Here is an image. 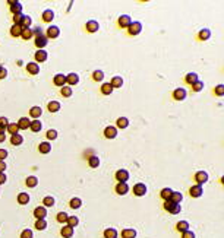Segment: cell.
Segmentation results:
<instances>
[{
	"mask_svg": "<svg viewBox=\"0 0 224 238\" xmlns=\"http://www.w3.org/2000/svg\"><path fill=\"white\" fill-rule=\"evenodd\" d=\"M11 143L13 145V146H19V145H22L23 143V136L22 134H19V133L12 134L11 136Z\"/></svg>",
	"mask_w": 224,
	"mask_h": 238,
	"instance_id": "obj_22",
	"label": "cell"
},
{
	"mask_svg": "<svg viewBox=\"0 0 224 238\" xmlns=\"http://www.w3.org/2000/svg\"><path fill=\"white\" fill-rule=\"evenodd\" d=\"M27 72H28L29 75H38L40 73V66L35 63V61L28 63V64H27Z\"/></svg>",
	"mask_w": 224,
	"mask_h": 238,
	"instance_id": "obj_18",
	"label": "cell"
},
{
	"mask_svg": "<svg viewBox=\"0 0 224 238\" xmlns=\"http://www.w3.org/2000/svg\"><path fill=\"white\" fill-rule=\"evenodd\" d=\"M25 184H27V187H29V188L37 187V184H38V178L35 177V175H29V177H27V180H25Z\"/></svg>",
	"mask_w": 224,
	"mask_h": 238,
	"instance_id": "obj_25",
	"label": "cell"
},
{
	"mask_svg": "<svg viewBox=\"0 0 224 238\" xmlns=\"http://www.w3.org/2000/svg\"><path fill=\"white\" fill-rule=\"evenodd\" d=\"M6 140V136L5 134H0V143H2V142H5Z\"/></svg>",
	"mask_w": 224,
	"mask_h": 238,
	"instance_id": "obj_64",
	"label": "cell"
},
{
	"mask_svg": "<svg viewBox=\"0 0 224 238\" xmlns=\"http://www.w3.org/2000/svg\"><path fill=\"white\" fill-rule=\"evenodd\" d=\"M88 165H90L91 168H97V166L100 165V159H98V156L91 155L90 158H88Z\"/></svg>",
	"mask_w": 224,
	"mask_h": 238,
	"instance_id": "obj_36",
	"label": "cell"
},
{
	"mask_svg": "<svg viewBox=\"0 0 224 238\" xmlns=\"http://www.w3.org/2000/svg\"><path fill=\"white\" fill-rule=\"evenodd\" d=\"M53 83L56 86H59V88H62V86H65V83H66V76L62 75V73H57V75H54V78H53Z\"/></svg>",
	"mask_w": 224,
	"mask_h": 238,
	"instance_id": "obj_9",
	"label": "cell"
},
{
	"mask_svg": "<svg viewBox=\"0 0 224 238\" xmlns=\"http://www.w3.org/2000/svg\"><path fill=\"white\" fill-rule=\"evenodd\" d=\"M9 6H11V12L13 15H16V13H21L22 12V5L19 3V2H9Z\"/></svg>",
	"mask_w": 224,
	"mask_h": 238,
	"instance_id": "obj_19",
	"label": "cell"
},
{
	"mask_svg": "<svg viewBox=\"0 0 224 238\" xmlns=\"http://www.w3.org/2000/svg\"><path fill=\"white\" fill-rule=\"evenodd\" d=\"M164 209L167 212H170L171 215H177V213H180V211H182V207H180L179 203H173L171 200H166Z\"/></svg>",
	"mask_w": 224,
	"mask_h": 238,
	"instance_id": "obj_1",
	"label": "cell"
},
{
	"mask_svg": "<svg viewBox=\"0 0 224 238\" xmlns=\"http://www.w3.org/2000/svg\"><path fill=\"white\" fill-rule=\"evenodd\" d=\"M34 57H35V61H37V64H38V63H43V61L47 60L49 53H47L45 50H38L37 53H35V55H34Z\"/></svg>",
	"mask_w": 224,
	"mask_h": 238,
	"instance_id": "obj_14",
	"label": "cell"
},
{
	"mask_svg": "<svg viewBox=\"0 0 224 238\" xmlns=\"http://www.w3.org/2000/svg\"><path fill=\"white\" fill-rule=\"evenodd\" d=\"M43 205H44V207H51V206H54V199L51 196H47L43 199Z\"/></svg>",
	"mask_w": 224,
	"mask_h": 238,
	"instance_id": "obj_49",
	"label": "cell"
},
{
	"mask_svg": "<svg viewBox=\"0 0 224 238\" xmlns=\"http://www.w3.org/2000/svg\"><path fill=\"white\" fill-rule=\"evenodd\" d=\"M50 150H51L50 142H41V143L38 145V152H40V154L47 155V154H50Z\"/></svg>",
	"mask_w": 224,
	"mask_h": 238,
	"instance_id": "obj_15",
	"label": "cell"
},
{
	"mask_svg": "<svg viewBox=\"0 0 224 238\" xmlns=\"http://www.w3.org/2000/svg\"><path fill=\"white\" fill-rule=\"evenodd\" d=\"M199 79H198V75L196 73H188L185 76V82L189 83V85H193L195 82H198Z\"/></svg>",
	"mask_w": 224,
	"mask_h": 238,
	"instance_id": "obj_31",
	"label": "cell"
},
{
	"mask_svg": "<svg viewBox=\"0 0 224 238\" xmlns=\"http://www.w3.org/2000/svg\"><path fill=\"white\" fill-rule=\"evenodd\" d=\"M116 124H117V127L116 129H126L129 126V120L126 118V117H119Z\"/></svg>",
	"mask_w": 224,
	"mask_h": 238,
	"instance_id": "obj_33",
	"label": "cell"
},
{
	"mask_svg": "<svg viewBox=\"0 0 224 238\" xmlns=\"http://www.w3.org/2000/svg\"><path fill=\"white\" fill-rule=\"evenodd\" d=\"M7 158V150L6 149H0V161H5Z\"/></svg>",
	"mask_w": 224,
	"mask_h": 238,
	"instance_id": "obj_61",
	"label": "cell"
},
{
	"mask_svg": "<svg viewBox=\"0 0 224 238\" xmlns=\"http://www.w3.org/2000/svg\"><path fill=\"white\" fill-rule=\"evenodd\" d=\"M130 23H132V19L129 15H122L119 18V27L120 28H128Z\"/></svg>",
	"mask_w": 224,
	"mask_h": 238,
	"instance_id": "obj_17",
	"label": "cell"
},
{
	"mask_svg": "<svg viewBox=\"0 0 224 238\" xmlns=\"http://www.w3.org/2000/svg\"><path fill=\"white\" fill-rule=\"evenodd\" d=\"M113 92V86L110 83H103L101 85V94L103 95H110Z\"/></svg>",
	"mask_w": 224,
	"mask_h": 238,
	"instance_id": "obj_42",
	"label": "cell"
},
{
	"mask_svg": "<svg viewBox=\"0 0 224 238\" xmlns=\"http://www.w3.org/2000/svg\"><path fill=\"white\" fill-rule=\"evenodd\" d=\"M146 193V186L144 183H136L133 186V194L138 197H142Z\"/></svg>",
	"mask_w": 224,
	"mask_h": 238,
	"instance_id": "obj_7",
	"label": "cell"
},
{
	"mask_svg": "<svg viewBox=\"0 0 224 238\" xmlns=\"http://www.w3.org/2000/svg\"><path fill=\"white\" fill-rule=\"evenodd\" d=\"M21 37H22L23 39H31L32 38V29L31 28H22V32H21Z\"/></svg>",
	"mask_w": 224,
	"mask_h": 238,
	"instance_id": "obj_40",
	"label": "cell"
},
{
	"mask_svg": "<svg viewBox=\"0 0 224 238\" xmlns=\"http://www.w3.org/2000/svg\"><path fill=\"white\" fill-rule=\"evenodd\" d=\"M29 129H31L34 133H38L40 130L43 129V123L40 121V120H34V121H31V124H29Z\"/></svg>",
	"mask_w": 224,
	"mask_h": 238,
	"instance_id": "obj_28",
	"label": "cell"
},
{
	"mask_svg": "<svg viewBox=\"0 0 224 238\" xmlns=\"http://www.w3.org/2000/svg\"><path fill=\"white\" fill-rule=\"evenodd\" d=\"M6 129H7V132L11 133V136H12V134H16V133L19 132V127H18L16 123H9Z\"/></svg>",
	"mask_w": 224,
	"mask_h": 238,
	"instance_id": "obj_45",
	"label": "cell"
},
{
	"mask_svg": "<svg viewBox=\"0 0 224 238\" xmlns=\"http://www.w3.org/2000/svg\"><path fill=\"white\" fill-rule=\"evenodd\" d=\"M60 108H62V105H60L59 101H50V102L47 104V110L50 111V113H57Z\"/></svg>",
	"mask_w": 224,
	"mask_h": 238,
	"instance_id": "obj_23",
	"label": "cell"
},
{
	"mask_svg": "<svg viewBox=\"0 0 224 238\" xmlns=\"http://www.w3.org/2000/svg\"><path fill=\"white\" fill-rule=\"evenodd\" d=\"M60 35V29H59V27H56V25H51V27H49V29H47V32H45V37L50 39H54L57 38Z\"/></svg>",
	"mask_w": 224,
	"mask_h": 238,
	"instance_id": "obj_3",
	"label": "cell"
},
{
	"mask_svg": "<svg viewBox=\"0 0 224 238\" xmlns=\"http://www.w3.org/2000/svg\"><path fill=\"white\" fill-rule=\"evenodd\" d=\"M79 82V76L76 73H69L66 76V83H69V86H73Z\"/></svg>",
	"mask_w": 224,
	"mask_h": 238,
	"instance_id": "obj_24",
	"label": "cell"
},
{
	"mask_svg": "<svg viewBox=\"0 0 224 238\" xmlns=\"http://www.w3.org/2000/svg\"><path fill=\"white\" fill-rule=\"evenodd\" d=\"M16 124H18V127H19V130H27V129H29L31 120L27 118V117H22V118H19V121Z\"/></svg>",
	"mask_w": 224,
	"mask_h": 238,
	"instance_id": "obj_20",
	"label": "cell"
},
{
	"mask_svg": "<svg viewBox=\"0 0 224 238\" xmlns=\"http://www.w3.org/2000/svg\"><path fill=\"white\" fill-rule=\"evenodd\" d=\"M41 114H43V111H41L40 107H32V108L29 110V116L32 117V118H35V120H38Z\"/></svg>",
	"mask_w": 224,
	"mask_h": 238,
	"instance_id": "obj_34",
	"label": "cell"
},
{
	"mask_svg": "<svg viewBox=\"0 0 224 238\" xmlns=\"http://www.w3.org/2000/svg\"><path fill=\"white\" fill-rule=\"evenodd\" d=\"M114 190H116V193L117 194L123 196V194H126L129 191V186L126 183H117L116 184V187H114Z\"/></svg>",
	"mask_w": 224,
	"mask_h": 238,
	"instance_id": "obj_16",
	"label": "cell"
},
{
	"mask_svg": "<svg viewBox=\"0 0 224 238\" xmlns=\"http://www.w3.org/2000/svg\"><path fill=\"white\" fill-rule=\"evenodd\" d=\"M35 228L38 231H44L45 228H47V221L45 219H37L35 221Z\"/></svg>",
	"mask_w": 224,
	"mask_h": 238,
	"instance_id": "obj_44",
	"label": "cell"
},
{
	"mask_svg": "<svg viewBox=\"0 0 224 238\" xmlns=\"http://www.w3.org/2000/svg\"><path fill=\"white\" fill-rule=\"evenodd\" d=\"M67 218H69V216H67V213L66 212H59V213H57V222H60V224H65V222H67Z\"/></svg>",
	"mask_w": 224,
	"mask_h": 238,
	"instance_id": "obj_51",
	"label": "cell"
},
{
	"mask_svg": "<svg viewBox=\"0 0 224 238\" xmlns=\"http://www.w3.org/2000/svg\"><path fill=\"white\" fill-rule=\"evenodd\" d=\"M110 85L113 86V89H114V88H120V86L123 85V79L120 78V76H114V78L112 79V82H110Z\"/></svg>",
	"mask_w": 224,
	"mask_h": 238,
	"instance_id": "obj_41",
	"label": "cell"
},
{
	"mask_svg": "<svg viewBox=\"0 0 224 238\" xmlns=\"http://www.w3.org/2000/svg\"><path fill=\"white\" fill-rule=\"evenodd\" d=\"M6 170V162L5 161H0V172H3Z\"/></svg>",
	"mask_w": 224,
	"mask_h": 238,
	"instance_id": "obj_63",
	"label": "cell"
},
{
	"mask_svg": "<svg viewBox=\"0 0 224 238\" xmlns=\"http://www.w3.org/2000/svg\"><path fill=\"white\" fill-rule=\"evenodd\" d=\"M47 44H49V38L45 37L44 34H43V35H38V37H35V47H37L38 50H43Z\"/></svg>",
	"mask_w": 224,
	"mask_h": 238,
	"instance_id": "obj_4",
	"label": "cell"
},
{
	"mask_svg": "<svg viewBox=\"0 0 224 238\" xmlns=\"http://www.w3.org/2000/svg\"><path fill=\"white\" fill-rule=\"evenodd\" d=\"M171 193H173V190H171V188H163L161 193H160V196H161L164 200H170V197H171Z\"/></svg>",
	"mask_w": 224,
	"mask_h": 238,
	"instance_id": "obj_46",
	"label": "cell"
},
{
	"mask_svg": "<svg viewBox=\"0 0 224 238\" xmlns=\"http://www.w3.org/2000/svg\"><path fill=\"white\" fill-rule=\"evenodd\" d=\"M119 232L117 229H114V228H107L104 229V238H117Z\"/></svg>",
	"mask_w": 224,
	"mask_h": 238,
	"instance_id": "obj_27",
	"label": "cell"
},
{
	"mask_svg": "<svg viewBox=\"0 0 224 238\" xmlns=\"http://www.w3.org/2000/svg\"><path fill=\"white\" fill-rule=\"evenodd\" d=\"M43 21H44V22H49L50 23L51 21H53V19H54V12L53 10H50V9H47V10H44L43 12Z\"/></svg>",
	"mask_w": 224,
	"mask_h": 238,
	"instance_id": "obj_26",
	"label": "cell"
},
{
	"mask_svg": "<svg viewBox=\"0 0 224 238\" xmlns=\"http://www.w3.org/2000/svg\"><path fill=\"white\" fill-rule=\"evenodd\" d=\"M104 136L107 139H114L117 136V129L114 127V126H108V127L104 129Z\"/></svg>",
	"mask_w": 224,
	"mask_h": 238,
	"instance_id": "obj_13",
	"label": "cell"
},
{
	"mask_svg": "<svg viewBox=\"0 0 224 238\" xmlns=\"http://www.w3.org/2000/svg\"><path fill=\"white\" fill-rule=\"evenodd\" d=\"M141 31H142V23L141 22H136V21H132V23L128 27V34L129 35H138V34H141Z\"/></svg>",
	"mask_w": 224,
	"mask_h": 238,
	"instance_id": "obj_2",
	"label": "cell"
},
{
	"mask_svg": "<svg viewBox=\"0 0 224 238\" xmlns=\"http://www.w3.org/2000/svg\"><path fill=\"white\" fill-rule=\"evenodd\" d=\"M34 216H35L37 219H45V216H47V209H45L44 206L35 207V209H34Z\"/></svg>",
	"mask_w": 224,
	"mask_h": 238,
	"instance_id": "obj_11",
	"label": "cell"
},
{
	"mask_svg": "<svg viewBox=\"0 0 224 238\" xmlns=\"http://www.w3.org/2000/svg\"><path fill=\"white\" fill-rule=\"evenodd\" d=\"M18 203H19V205H27V203H29V194L28 193H19L18 194Z\"/></svg>",
	"mask_w": 224,
	"mask_h": 238,
	"instance_id": "obj_32",
	"label": "cell"
},
{
	"mask_svg": "<svg viewBox=\"0 0 224 238\" xmlns=\"http://www.w3.org/2000/svg\"><path fill=\"white\" fill-rule=\"evenodd\" d=\"M7 124H9L7 118L6 117H0V127H7Z\"/></svg>",
	"mask_w": 224,
	"mask_h": 238,
	"instance_id": "obj_58",
	"label": "cell"
},
{
	"mask_svg": "<svg viewBox=\"0 0 224 238\" xmlns=\"http://www.w3.org/2000/svg\"><path fill=\"white\" fill-rule=\"evenodd\" d=\"M31 22H32V19H31L29 16H25V15H23L22 21H21V23H19V25H21L22 28H29V27H31Z\"/></svg>",
	"mask_w": 224,
	"mask_h": 238,
	"instance_id": "obj_50",
	"label": "cell"
},
{
	"mask_svg": "<svg viewBox=\"0 0 224 238\" xmlns=\"http://www.w3.org/2000/svg\"><path fill=\"white\" fill-rule=\"evenodd\" d=\"M176 229L179 231V232H186V231H189V224L186 221H180L177 222V225H176Z\"/></svg>",
	"mask_w": 224,
	"mask_h": 238,
	"instance_id": "obj_29",
	"label": "cell"
},
{
	"mask_svg": "<svg viewBox=\"0 0 224 238\" xmlns=\"http://www.w3.org/2000/svg\"><path fill=\"white\" fill-rule=\"evenodd\" d=\"M78 224H79L78 216H69V218H67V225H69L70 228H75Z\"/></svg>",
	"mask_w": 224,
	"mask_h": 238,
	"instance_id": "obj_47",
	"label": "cell"
},
{
	"mask_svg": "<svg viewBox=\"0 0 224 238\" xmlns=\"http://www.w3.org/2000/svg\"><path fill=\"white\" fill-rule=\"evenodd\" d=\"M32 35H35V37H38V35H43V28H40V27L34 28V29H32Z\"/></svg>",
	"mask_w": 224,
	"mask_h": 238,
	"instance_id": "obj_57",
	"label": "cell"
},
{
	"mask_svg": "<svg viewBox=\"0 0 224 238\" xmlns=\"http://www.w3.org/2000/svg\"><path fill=\"white\" fill-rule=\"evenodd\" d=\"M202 89H204V83H202L201 80H198V82H195L192 85V91H193V92H199Z\"/></svg>",
	"mask_w": 224,
	"mask_h": 238,
	"instance_id": "obj_53",
	"label": "cell"
},
{
	"mask_svg": "<svg viewBox=\"0 0 224 238\" xmlns=\"http://www.w3.org/2000/svg\"><path fill=\"white\" fill-rule=\"evenodd\" d=\"M92 79H94L95 82H101V80L104 79V73H103V70H95V72L92 73Z\"/></svg>",
	"mask_w": 224,
	"mask_h": 238,
	"instance_id": "obj_48",
	"label": "cell"
},
{
	"mask_svg": "<svg viewBox=\"0 0 224 238\" xmlns=\"http://www.w3.org/2000/svg\"><path fill=\"white\" fill-rule=\"evenodd\" d=\"M7 76V70L3 66H0V79H5Z\"/></svg>",
	"mask_w": 224,
	"mask_h": 238,
	"instance_id": "obj_60",
	"label": "cell"
},
{
	"mask_svg": "<svg viewBox=\"0 0 224 238\" xmlns=\"http://www.w3.org/2000/svg\"><path fill=\"white\" fill-rule=\"evenodd\" d=\"M193 178H195V181L198 183V186H202L204 183L208 181V172L207 171H198Z\"/></svg>",
	"mask_w": 224,
	"mask_h": 238,
	"instance_id": "obj_6",
	"label": "cell"
},
{
	"mask_svg": "<svg viewBox=\"0 0 224 238\" xmlns=\"http://www.w3.org/2000/svg\"><path fill=\"white\" fill-rule=\"evenodd\" d=\"M21 32H22V27L21 25H13V27L11 28V35L12 37H21Z\"/></svg>",
	"mask_w": 224,
	"mask_h": 238,
	"instance_id": "obj_38",
	"label": "cell"
},
{
	"mask_svg": "<svg viewBox=\"0 0 224 238\" xmlns=\"http://www.w3.org/2000/svg\"><path fill=\"white\" fill-rule=\"evenodd\" d=\"M120 235H122V238H135L136 237V229H133V228H125L123 231L120 232Z\"/></svg>",
	"mask_w": 224,
	"mask_h": 238,
	"instance_id": "obj_21",
	"label": "cell"
},
{
	"mask_svg": "<svg viewBox=\"0 0 224 238\" xmlns=\"http://www.w3.org/2000/svg\"><path fill=\"white\" fill-rule=\"evenodd\" d=\"M45 137L49 139V140H54V139L57 137V130H54V129L47 130V133H45Z\"/></svg>",
	"mask_w": 224,
	"mask_h": 238,
	"instance_id": "obj_52",
	"label": "cell"
},
{
	"mask_svg": "<svg viewBox=\"0 0 224 238\" xmlns=\"http://www.w3.org/2000/svg\"><path fill=\"white\" fill-rule=\"evenodd\" d=\"M170 200H171L173 203H179V205H180V202L183 200V196H182V193H180V191H173V193H171Z\"/></svg>",
	"mask_w": 224,
	"mask_h": 238,
	"instance_id": "obj_39",
	"label": "cell"
},
{
	"mask_svg": "<svg viewBox=\"0 0 224 238\" xmlns=\"http://www.w3.org/2000/svg\"><path fill=\"white\" fill-rule=\"evenodd\" d=\"M182 238H195V234L192 231H186V232L182 234Z\"/></svg>",
	"mask_w": 224,
	"mask_h": 238,
	"instance_id": "obj_59",
	"label": "cell"
},
{
	"mask_svg": "<svg viewBox=\"0 0 224 238\" xmlns=\"http://www.w3.org/2000/svg\"><path fill=\"white\" fill-rule=\"evenodd\" d=\"M209 37H211V31L209 29H202V31H199V34H198V38L202 39V41H207V39H209Z\"/></svg>",
	"mask_w": 224,
	"mask_h": 238,
	"instance_id": "obj_35",
	"label": "cell"
},
{
	"mask_svg": "<svg viewBox=\"0 0 224 238\" xmlns=\"http://www.w3.org/2000/svg\"><path fill=\"white\" fill-rule=\"evenodd\" d=\"M87 31L88 32H91V34H94V32H97L98 29H100V25H98V22L97 21H94V19H90L88 22H87Z\"/></svg>",
	"mask_w": 224,
	"mask_h": 238,
	"instance_id": "obj_12",
	"label": "cell"
},
{
	"mask_svg": "<svg viewBox=\"0 0 224 238\" xmlns=\"http://www.w3.org/2000/svg\"><path fill=\"white\" fill-rule=\"evenodd\" d=\"M23 15L22 13H16V15H13V25H19L21 21H22Z\"/></svg>",
	"mask_w": 224,
	"mask_h": 238,
	"instance_id": "obj_56",
	"label": "cell"
},
{
	"mask_svg": "<svg viewBox=\"0 0 224 238\" xmlns=\"http://www.w3.org/2000/svg\"><path fill=\"white\" fill-rule=\"evenodd\" d=\"M6 183V175H5V172H0V186L2 184H5Z\"/></svg>",
	"mask_w": 224,
	"mask_h": 238,
	"instance_id": "obj_62",
	"label": "cell"
},
{
	"mask_svg": "<svg viewBox=\"0 0 224 238\" xmlns=\"http://www.w3.org/2000/svg\"><path fill=\"white\" fill-rule=\"evenodd\" d=\"M60 94H62V96H65V98H69V96H72L73 89L70 88V86H62V89H60Z\"/></svg>",
	"mask_w": 224,
	"mask_h": 238,
	"instance_id": "obj_43",
	"label": "cell"
},
{
	"mask_svg": "<svg viewBox=\"0 0 224 238\" xmlns=\"http://www.w3.org/2000/svg\"><path fill=\"white\" fill-rule=\"evenodd\" d=\"M34 234L31 229H23L22 232H21V238H32Z\"/></svg>",
	"mask_w": 224,
	"mask_h": 238,
	"instance_id": "obj_55",
	"label": "cell"
},
{
	"mask_svg": "<svg viewBox=\"0 0 224 238\" xmlns=\"http://www.w3.org/2000/svg\"><path fill=\"white\" fill-rule=\"evenodd\" d=\"M189 194H191L192 197H201L202 194H204V190H202V186H192L191 188H189Z\"/></svg>",
	"mask_w": 224,
	"mask_h": 238,
	"instance_id": "obj_10",
	"label": "cell"
},
{
	"mask_svg": "<svg viewBox=\"0 0 224 238\" xmlns=\"http://www.w3.org/2000/svg\"><path fill=\"white\" fill-rule=\"evenodd\" d=\"M60 234H62L63 238H70V237H73V228H70L69 225H66V227L62 228Z\"/></svg>",
	"mask_w": 224,
	"mask_h": 238,
	"instance_id": "obj_30",
	"label": "cell"
},
{
	"mask_svg": "<svg viewBox=\"0 0 224 238\" xmlns=\"http://www.w3.org/2000/svg\"><path fill=\"white\" fill-rule=\"evenodd\" d=\"M214 94L217 95V96H223V95H224V86H223V85L215 86V89H214Z\"/></svg>",
	"mask_w": 224,
	"mask_h": 238,
	"instance_id": "obj_54",
	"label": "cell"
},
{
	"mask_svg": "<svg viewBox=\"0 0 224 238\" xmlns=\"http://www.w3.org/2000/svg\"><path fill=\"white\" fill-rule=\"evenodd\" d=\"M114 177L117 180V183H126L129 180V171H126V170H119V171H116Z\"/></svg>",
	"mask_w": 224,
	"mask_h": 238,
	"instance_id": "obj_5",
	"label": "cell"
},
{
	"mask_svg": "<svg viewBox=\"0 0 224 238\" xmlns=\"http://www.w3.org/2000/svg\"><path fill=\"white\" fill-rule=\"evenodd\" d=\"M69 206H70L72 209H79V207L82 206V200L79 199V197H73V199H70V202H69Z\"/></svg>",
	"mask_w": 224,
	"mask_h": 238,
	"instance_id": "obj_37",
	"label": "cell"
},
{
	"mask_svg": "<svg viewBox=\"0 0 224 238\" xmlns=\"http://www.w3.org/2000/svg\"><path fill=\"white\" fill-rule=\"evenodd\" d=\"M186 89L185 88H176L173 91V98L176 101H183L186 98Z\"/></svg>",
	"mask_w": 224,
	"mask_h": 238,
	"instance_id": "obj_8",
	"label": "cell"
}]
</instances>
